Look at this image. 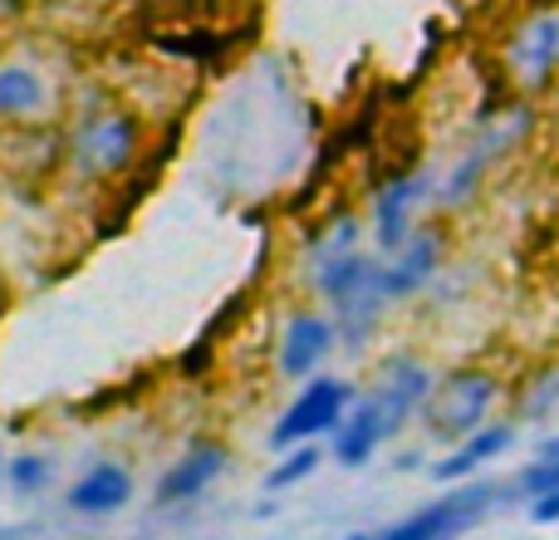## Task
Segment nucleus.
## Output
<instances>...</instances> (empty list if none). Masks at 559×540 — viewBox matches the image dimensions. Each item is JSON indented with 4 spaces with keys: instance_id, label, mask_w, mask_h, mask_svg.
Returning <instances> with one entry per match:
<instances>
[{
    "instance_id": "a211bd4d",
    "label": "nucleus",
    "mask_w": 559,
    "mask_h": 540,
    "mask_svg": "<svg viewBox=\"0 0 559 540\" xmlns=\"http://www.w3.org/2000/svg\"><path fill=\"white\" fill-rule=\"evenodd\" d=\"M525 516H531L535 526H555V521H559V492L531 496V506H525Z\"/></svg>"
},
{
    "instance_id": "f03ea898",
    "label": "nucleus",
    "mask_w": 559,
    "mask_h": 540,
    "mask_svg": "<svg viewBox=\"0 0 559 540\" xmlns=\"http://www.w3.org/2000/svg\"><path fill=\"white\" fill-rule=\"evenodd\" d=\"M69 163L84 177H98V183H114L143 153V118L133 108L118 104H88L79 108L74 128H69Z\"/></svg>"
},
{
    "instance_id": "f8f14e48",
    "label": "nucleus",
    "mask_w": 559,
    "mask_h": 540,
    "mask_svg": "<svg viewBox=\"0 0 559 540\" xmlns=\"http://www.w3.org/2000/svg\"><path fill=\"white\" fill-rule=\"evenodd\" d=\"M511 443H515V423H486V427H476L472 437H462L456 447H447L432 462V477L442 486H462V482H472L481 467H491L496 457L511 453Z\"/></svg>"
},
{
    "instance_id": "f3484780",
    "label": "nucleus",
    "mask_w": 559,
    "mask_h": 540,
    "mask_svg": "<svg viewBox=\"0 0 559 540\" xmlns=\"http://www.w3.org/2000/svg\"><path fill=\"white\" fill-rule=\"evenodd\" d=\"M555 403H559V368H545V374H535V384L525 388L521 418H550Z\"/></svg>"
},
{
    "instance_id": "20e7f679",
    "label": "nucleus",
    "mask_w": 559,
    "mask_h": 540,
    "mask_svg": "<svg viewBox=\"0 0 559 540\" xmlns=\"http://www.w3.org/2000/svg\"><path fill=\"white\" fill-rule=\"evenodd\" d=\"M535 114L525 104H511L501 108V114H486L481 124V138H476L472 148H466L462 157H456V167L437 183V207H447V212H456V207H466L476 192H481L486 173H491L496 163H501L506 153H511L515 143H525V133H531Z\"/></svg>"
},
{
    "instance_id": "4be33fe9",
    "label": "nucleus",
    "mask_w": 559,
    "mask_h": 540,
    "mask_svg": "<svg viewBox=\"0 0 559 540\" xmlns=\"http://www.w3.org/2000/svg\"><path fill=\"white\" fill-rule=\"evenodd\" d=\"M555 467H559V462H555Z\"/></svg>"
},
{
    "instance_id": "0eeeda50",
    "label": "nucleus",
    "mask_w": 559,
    "mask_h": 540,
    "mask_svg": "<svg viewBox=\"0 0 559 540\" xmlns=\"http://www.w3.org/2000/svg\"><path fill=\"white\" fill-rule=\"evenodd\" d=\"M437 202V177L427 167H413V173L388 177L373 192V212H368V232H373V246L383 256L403 251L417 236V216Z\"/></svg>"
},
{
    "instance_id": "9b49d317",
    "label": "nucleus",
    "mask_w": 559,
    "mask_h": 540,
    "mask_svg": "<svg viewBox=\"0 0 559 540\" xmlns=\"http://www.w3.org/2000/svg\"><path fill=\"white\" fill-rule=\"evenodd\" d=\"M226 467H231V447H226V443H192L163 472V482H157V492H153V506H163V512H167V506L197 502V496H202L206 486L226 472Z\"/></svg>"
},
{
    "instance_id": "423d86ee",
    "label": "nucleus",
    "mask_w": 559,
    "mask_h": 540,
    "mask_svg": "<svg viewBox=\"0 0 559 540\" xmlns=\"http://www.w3.org/2000/svg\"><path fill=\"white\" fill-rule=\"evenodd\" d=\"M501 496H506V486H496V482H462L447 496H437V502L417 506L413 516L393 521L388 531H378V540H456L472 531Z\"/></svg>"
},
{
    "instance_id": "aec40b11",
    "label": "nucleus",
    "mask_w": 559,
    "mask_h": 540,
    "mask_svg": "<svg viewBox=\"0 0 559 540\" xmlns=\"http://www.w3.org/2000/svg\"><path fill=\"white\" fill-rule=\"evenodd\" d=\"M5 467H10V457H5V447H0V486H5Z\"/></svg>"
},
{
    "instance_id": "9d476101",
    "label": "nucleus",
    "mask_w": 559,
    "mask_h": 540,
    "mask_svg": "<svg viewBox=\"0 0 559 540\" xmlns=\"http://www.w3.org/2000/svg\"><path fill=\"white\" fill-rule=\"evenodd\" d=\"M442 251H447L442 232H437V226H417V236L403 246V251L378 261V295H383L388 305L423 295V290L437 280V270H442Z\"/></svg>"
},
{
    "instance_id": "39448f33",
    "label": "nucleus",
    "mask_w": 559,
    "mask_h": 540,
    "mask_svg": "<svg viewBox=\"0 0 559 540\" xmlns=\"http://www.w3.org/2000/svg\"><path fill=\"white\" fill-rule=\"evenodd\" d=\"M358 403V388L338 374H319L289 398V408L275 418L271 427V447L285 453V447H305L319 443V437H334L338 423L348 418V408Z\"/></svg>"
},
{
    "instance_id": "dca6fc26",
    "label": "nucleus",
    "mask_w": 559,
    "mask_h": 540,
    "mask_svg": "<svg viewBox=\"0 0 559 540\" xmlns=\"http://www.w3.org/2000/svg\"><path fill=\"white\" fill-rule=\"evenodd\" d=\"M55 482V462L45 453H15L5 467V486L15 496H39L45 486Z\"/></svg>"
},
{
    "instance_id": "7ed1b4c3",
    "label": "nucleus",
    "mask_w": 559,
    "mask_h": 540,
    "mask_svg": "<svg viewBox=\"0 0 559 540\" xmlns=\"http://www.w3.org/2000/svg\"><path fill=\"white\" fill-rule=\"evenodd\" d=\"M496 403H501V378L491 368H452V374L437 378L432 398L417 418H423L427 437L432 443L456 447L462 437H472L476 427L491 423Z\"/></svg>"
},
{
    "instance_id": "412c9836",
    "label": "nucleus",
    "mask_w": 559,
    "mask_h": 540,
    "mask_svg": "<svg viewBox=\"0 0 559 540\" xmlns=\"http://www.w3.org/2000/svg\"><path fill=\"white\" fill-rule=\"evenodd\" d=\"M344 540H378V536H344Z\"/></svg>"
},
{
    "instance_id": "6ab92c4d",
    "label": "nucleus",
    "mask_w": 559,
    "mask_h": 540,
    "mask_svg": "<svg viewBox=\"0 0 559 540\" xmlns=\"http://www.w3.org/2000/svg\"><path fill=\"white\" fill-rule=\"evenodd\" d=\"M535 457H540V462H559V433H555V437H545V443L535 447Z\"/></svg>"
},
{
    "instance_id": "ddd939ff",
    "label": "nucleus",
    "mask_w": 559,
    "mask_h": 540,
    "mask_svg": "<svg viewBox=\"0 0 559 540\" xmlns=\"http://www.w3.org/2000/svg\"><path fill=\"white\" fill-rule=\"evenodd\" d=\"M133 492H138V477L128 472L123 462H108L104 457V462H94L74 486H69L64 506L74 516H114L133 502Z\"/></svg>"
},
{
    "instance_id": "f257e3e1",
    "label": "nucleus",
    "mask_w": 559,
    "mask_h": 540,
    "mask_svg": "<svg viewBox=\"0 0 559 540\" xmlns=\"http://www.w3.org/2000/svg\"><path fill=\"white\" fill-rule=\"evenodd\" d=\"M437 388V374L413 354H393L378 368V384L368 394H358V403L348 408V418L338 423V433L329 437V453L338 467H368L383 443H393L407 427V418H417L427 408Z\"/></svg>"
},
{
    "instance_id": "2eb2a0df",
    "label": "nucleus",
    "mask_w": 559,
    "mask_h": 540,
    "mask_svg": "<svg viewBox=\"0 0 559 540\" xmlns=\"http://www.w3.org/2000/svg\"><path fill=\"white\" fill-rule=\"evenodd\" d=\"M319 462H324V453H319V443H305V447H285L280 453V462L265 472V492H289V486H299L305 477L319 472Z\"/></svg>"
},
{
    "instance_id": "1a4fd4ad",
    "label": "nucleus",
    "mask_w": 559,
    "mask_h": 540,
    "mask_svg": "<svg viewBox=\"0 0 559 540\" xmlns=\"http://www.w3.org/2000/svg\"><path fill=\"white\" fill-rule=\"evenodd\" d=\"M338 349V319L324 315V309H295L280 329V344H275V368L280 378L289 384H309L319 378L324 359Z\"/></svg>"
},
{
    "instance_id": "4468645a",
    "label": "nucleus",
    "mask_w": 559,
    "mask_h": 540,
    "mask_svg": "<svg viewBox=\"0 0 559 540\" xmlns=\"http://www.w3.org/2000/svg\"><path fill=\"white\" fill-rule=\"evenodd\" d=\"M49 108V84L35 64H0V124H35Z\"/></svg>"
},
{
    "instance_id": "6e6552de",
    "label": "nucleus",
    "mask_w": 559,
    "mask_h": 540,
    "mask_svg": "<svg viewBox=\"0 0 559 540\" xmlns=\"http://www.w3.org/2000/svg\"><path fill=\"white\" fill-rule=\"evenodd\" d=\"M506 74L515 89L540 94L559 74V5L531 10L521 25L506 35Z\"/></svg>"
}]
</instances>
